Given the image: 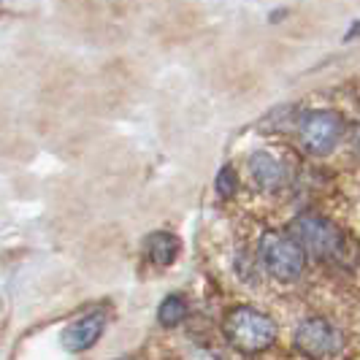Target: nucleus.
I'll return each mask as SVG.
<instances>
[{
    "instance_id": "nucleus-1",
    "label": "nucleus",
    "mask_w": 360,
    "mask_h": 360,
    "mask_svg": "<svg viewBox=\"0 0 360 360\" xmlns=\"http://www.w3.org/2000/svg\"><path fill=\"white\" fill-rule=\"evenodd\" d=\"M222 330H225V339L233 344L238 352H247V355L266 352L279 336L276 323L269 314H263L252 307L231 309L225 323H222Z\"/></svg>"
},
{
    "instance_id": "nucleus-2",
    "label": "nucleus",
    "mask_w": 360,
    "mask_h": 360,
    "mask_svg": "<svg viewBox=\"0 0 360 360\" xmlns=\"http://www.w3.org/2000/svg\"><path fill=\"white\" fill-rule=\"evenodd\" d=\"M290 236L298 241V247L314 260H342L347 252L344 233L320 214H301L290 222Z\"/></svg>"
},
{
    "instance_id": "nucleus-3",
    "label": "nucleus",
    "mask_w": 360,
    "mask_h": 360,
    "mask_svg": "<svg viewBox=\"0 0 360 360\" xmlns=\"http://www.w3.org/2000/svg\"><path fill=\"white\" fill-rule=\"evenodd\" d=\"M260 260L271 276L282 282L298 279L307 269V252L298 247V241L290 233H276V231H269L260 238Z\"/></svg>"
},
{
    "instance_id": "nucleus-4",
    "label": "nucleus",
    "mask_w": 360,
    "mask_h": 360,
    "mask_svg": "<svg viewBox=\"0 0 360 360\" xmlns=\"http://www.w3.org/2000/svg\"><path fill=\"white\" fill-rule=\"evenodd\" d=\"M344 136V120L336 111L314 108L298 120V141L309 155H328Z\"/></svg>"
},
{
    "instance_id": "nucleus-5",
    "label": "nucleus",
    "mask_w": 360,
    "mask_h": 360,
    "mask_svg": "<svg viewBox=\"0 0 360 360\" xmlns=\"http://www.w3.org/2000/svg\"><path fill=\"white\" fill-rule=\"evenodd\" d=\"M295 347L309 358H333L336 352H342L344 336L336 325H330L323 317H309L295 330Z\"/></svg>"
},
{
    "instance_id": "nucleus-6",
    "label": "nucleus",
    "mask_w": 360,
    "mask_h": 360,
    "mask_svg": "<svg viewBox=\"0 0 360 360\" xmlns=\"http://www.w3.org/2000/svg\"><path fill=\"white\" fill-rule=\"evenodd\" d=\"M103 330H106V314H103L101 309H95L90 314L73 320V323L63 330V347H65L68 352H87V349H92L95 344L101 342Z\"/></svg>"
},
{
    "instance_id": "nucleus-7",
    "label": "nucleus",
    "mask_w": 360,
    "mask_h": 360,
    "mask_svg": "<svg viewBox=\"0 0 360 360\" xmlns=\"http://www.w3.org/2000/svg\"><path fill=\"white\" fill-rule=\"evenodd\" d=\"M250 176L260 190L276 193L288 184V168L276 158H271L269 152H255L250 155Z\"/></svg>"
},
{
    "instance_id": "nucleus-8",
    "label": "nucleus",
    "mask_w": 360,
    "mask_h": 360,
    "mask_svg": "<svg viewBox=\"0 0 360 360\" xmlns=\"http://www.w3.org/2000/svg\"><path fill=\"white\" fill-rule=\"evenodd\" d=\"M144 252L155 266H171L179 255V238L168 231H155L146 236Z\"/></svg>"
},
{
    "instance_id": "nucleus-9",
    "label": "nucleus",
    "mask_w": 360,
    "mask_h": 360,
    "mask_svg": "<svg viewBox=\"0 0 360 360\" xmlns=\"http://www.w3.org/2000/svg\"><path fill=\"white\" fill-rule=\"evenodd\" d=\"M184 317H187L184 298L181 295H165L160 309H158V323L165 325V328H176V325L184 323Z\"/></svg>"
},
{
    "instance_id": "nucleus-10",
    "label": "nucleus",
    "mask_w": 360,
    "mask_h": 360,
    "mask_svg": "<svg viewBox=\"0 0 360 360\" xmlns=\"http://www.w3.org/2000/svg\"><path fill=\"white\" fill-rule=\"evenodd\" d=\"M214 190H217V195H219L222 200L233 198L236 190H238V174H236L233 165H222V168L217 171Z\"/></svg>"
},
{
    "instance_id": "nucleus-11",
    "label": "nucleus",
    "mask_w": 360,
    "mask_h": 360,
    "mask_svg": "<svg viewBox=\"0 0 360 360\" xmlns=\"http://www.w3.org/2000/svg\"><path fill=\"white\" fill-rule=\"evenodd\" d=\"M355 36H360V22H358V25H352V27H349V33H347V41H349V38H355Z\"/></svg>"
}]
</instances>
